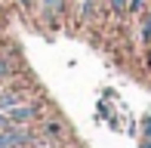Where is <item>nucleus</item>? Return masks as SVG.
I'll list each match as a JSON object with an SVG mask.
<instances>
[{"mask_svg": "<svg viewBox=\"0 0 151 148\" xmlns=\"http://www.w3.org/2000/svg\"><path fill=\"white\" fill-rule=\"evenodd\" d=\"M142 133H145V136H151V117H142Z\"/></svg>", "mask_w": 151, "mask_h": 148, "instance_id": "1a4fd4ad", "label": "nucleus"}, {"mask_svg": "<svg viewBox=\"0 0 151 148\" xmlns=\"http://www.w3.org/2000/svg\"><path fill=\"white\" fill-rule=\"evenodd\" d=\"M6 114H9V120L16 126H28V124H34V120L40 117V105L37 102H19V105H12Z\"/></svg>", "mask_w": 151, "mask_h": 148, "instance_id": "f257e3e1", "label": "nucleus"}, {"mask_svg": "<svg viewBox=\"0 0 151 148\" xmlns=\"http://www.w3.org/2000/svg\"><path fill=\"white\" fill-rule=\"evenodd\" d=\"M19 3H22V6H28V3H31V0H19Z\"/></svg>", "mask_w": 151, "mask_h": 148, "instance_id": "9b49d317", "label": "nucleus"}, {"mask_svg": "<svg viewBox=\"0 0 151 148\" xmlns=\"http://www.w3.org/2000/svg\"><path fill=\"white\" fill-rule=\"evenodd\" d=\"M43 3V9H50V12H62L65 9V0H40Z\"/></svg>", "mask_w": 151, "mask_h": 148, "instance_id": "423d86ee", "label": "nucleus"}, {"mask_svg": "<svg viewBox=\"0 0 151 148\" xmlns=\"http://www.w3.org/2000/svg\"><path fill=\"white\" fill-rule=\"evenodd\" d=\"M139 37L145 40V43H151V9H148V16L142 19V28H139Z\"/></svg>", "mask_w": 151, "mask_h": 148, "instance_id": "20e7f679", "label": "nucleus"}, {"mask_svg": "<svg viewBox=\"0 0 151 148\" xmlns=\"http://www.w3.org/2000/svg\"><path fill=\"white\" fill-rule=\"evenodd\" d=\"M19 102H25V93H22V90H6V93H0V111H9L12 105H19Z\"/></svg>", "mask_w": 151, "mask_h": 148, "instance_id": "f03ea898", "label": "nucleus"}, {"mask_svg": "<svg viewBox=\"0 0 151 148\" xmlns=\"http://www.w3.org/2000/svg\"><path fill=\"white\" fill-rule=\"evenodd\" d=\"M142 148H151V142H142Z\"/></svg>", "mask_w": 151, "mask_h": 148, "instance_id": "f8f14e48", "label": "nucleus"}, {"mask_svg": "<svg viewBox=\"0 0 151 148\" xmlns=\"http://www.w3.org/2000/svg\"><path fill=\"white\" fill-rule=\"evenodd\" d=\"M43 133L46 136H62V133H65V124H62V120H46V126H43Z\"/></svg>", "mask_w": 151, "mask_h": 148, "instance_id": "7ed1b4c3", "label": "nucleus"}, {"mask_svg": "<svg viewBox=\"0 0 151 148\" xmlns=\"http://www.w3.org/2000/svg\"><path fill=\"white\" fill-rule=\"evenodd\" d=\"M9 126H16V124L9 120V114H6V111H0V130H9Z\"/></svg>", "mask_w": 151, "mask_h": 148, "instance_id": "6e6552de", "label": "nucleus"}, {"mask_svg": "<svg viewBox=\"0 0 151 148\" xmlns=\"http://www.w3.org/2000/svg\"><path fill=\"white\" fill-rule=\"evenodd\" d=\"M127 9H129V0H111V12L114 16H127Z\"/></svg>", "mask_w": 151, "mask_h": 148, "instance_id": "39448f33", "label": "nucleus"}, {"mask_svg": "<svg viewBox=\"0 0 151 148\" xmlns=\"http://www.w3.org/2000/svg\"><path fill=\"white\" fill-rule=\"evenodd\" d=\"M9 71H12V65L6 62L3 56H0V80H3V77H9Z\"/></svg>", "mask_w": 151, "mask_h": 148, "instance_id": "0eeeda50", "label": "nucleus"}, {"mask_svg": "<svg viewBox=\"0 0 151 148\" xmlns=\"http://www.w3.org/2000/svg\"><path fill=\"white\" fill-rule=\"evenodd\" d=\"M148 65H151V43H148Z\"/></svg>", "mask_w": 151, "mask_h": 148, "instance_id": "9d476101", "label": "nucleus"}]
</instances>
